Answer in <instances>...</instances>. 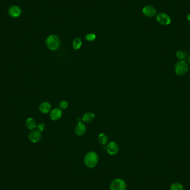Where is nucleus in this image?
<instances>
[{
  "instance_id": "nucleus-1",
  "label": "nucleus",
  "mask_w": 190,
  "mask_h": 190,
  "mask_svg": "<svg viewBox=\"0 0 190 190\" xmlns=\"http://www.w3.org/2000/svg\"><path fill=\"white\" fill-rule=\"evenodd\" d=\"M99 157L96 153L90 152L87 153L84 159V163L87 167L93 168L95 167L98 163Z\"/></svg>"
},
{
  "instance_id": "nucleus-2",
  "label": "nucleus",
  "mask_w": 190,
  "mask_h": 190,
  "mask_svg": "<svg viewBox=\"0 0 190 190\" xmlns=\"http://www.w3.org/2000/svg\"><path fill=\"white\" fill-rule=\"evenodd\" d=\"M46 45L47 47L51 50H56L59 48L60 45V40L56 35H50L46 41Z\"/></svg>"
},
{
  "instance_id": "nucleus-3",
  "label": "nucleus",
  "mask_w": 190,
  "mask_h": 190,
  "mask_svg": "<svg viewBox=\"0 0 190 190\" xmlns=\"http://www.w3.org/2000/svg\"><path fill=\"white\" fill-rule=\"evenodd\" d=\"M189 70V66L186 61L180 60L176 62L175 66V73L178 76L185 75Z\"/></svg>"
},
{
  "instance_id": "nucleus-4",
  "label": "nucleus",
  "mask_w": 190,
  "mask_h": 190,
  "mask_svg": "<svg viewBox=\"0 0 190 190\" xmlns=\"http://www.w3.org/2000/svg\"><path fill=\"white\" fill-rule=\"evenodd\" d=\"M111 190H126V184L122 179H115L112 181L110 185Z\"/></svg>"
},
{
  "instance_id": "nucleus-5",
  "label": "nucleus",
  "mask_w": 190,
  "mask_h": 190,
  "mask_svg": "<svg viewBox=\"0 0 190 190\" xmlns=\"http://www.w3.org/2000/svg\"><path fill=\"white\" fill-rule=\"evenodd\" d=\"M156 19L157 22L162 25H168L171 22L170 17L166 14L163 12L159 14L156 16Z\"/></svg>"
},
{
  "instance_id": "nucleus-6",
  "label": "nucleus",
  "mask_w": 190,
  "mask_h": 190,
  "mask_svg": "<svg viewBox=\"0 0 190 190\" xmlns=\"http://www.w3.org/2000/svg\"><path fill=\"white\" fill-rule=\"evenodd\" d=\"M8 14L12 18H17L21 15L22 10L20 7L14 5L9 7L8 10Z\"/></svg>"
},
{
  "instance_id": "nucleus-7",
  "label": "nucleus",
  "mask_w": 190,
  "mask_h": 190,
  "mask_svg": "<svg viewBox=\"0 0 190 190\" xmlns=\"http://www.w3.org/2000/svg\"><path fill=\"white\" fill-rule=\"evenodd\" d=\"M142 12L146 17H152L156 14V10L152 6L147 5L144 7Z\"/></svg>"
},
{
  "instance_id": "nucleus-8",
  "label": "nucleus",
  "mask_w": 190,
  "mask_h": 190,
  "mask_svg": "<svg viewBox=\"0 0 190 190\" xmlns=\"http://www.w3.org/2000/svg\"><path fill=\"white\" fill-rule=\"evenodd\" d=\"M29 138L31 142L36 143L40 141L41 138V133L37 130L32 131L29 135Z\"/></svg>"
},
{
  "instance_id": "nucleus-9",
  "label": "nucleus",
  "mask_w": 190,
  "mask_h": 190,
  "mask_svg": "<svg viewBox=\"0 0 190 190\" xmlns=\"http://www.w3.org/2000/svg\"><path fill=\"white\" fill-rule=\"evenodd\" d=\"M107 152L111 155H116L118 151V146L114 142H110L106 147Z\"/></svg>"
},
{
  "instance_id": "nucleus-10",
  "label": "nucleus",
  "mask_w": 190,
  "mask_h": 190,
  "mask_svg": "<svg viewBox=\"0 0 190 190\" xmlns=\"http://www.w3.org/2000/svg\"><path fill=\"white\" fill-rule=\"evenodd\" d=\"M51 108V105L47 102L42 103L39 107V110L43 114H47L48 113Z\"/></svg>"
},
{
  "instance_id": "nucleus-11",
  "label": "nucleus",
  "mask_w": 190,
  "mask_h": 190,
  "mask_svg": "<svg viewBox=\"0 0 190 190\" xmlns=\"http://www.w3.org/2000/svg\"><path fill=\"white\" fill-rule=\"evenodd\" d=\"M86 126L82 123L79 122L75 128L76 133L78 136H82L86 132Z\"/></svg>"
},
{
  "instance_id": "nucleus-12",
  "label": "nucleus",
  "mask_w": 190,
  "mask_h": 190,
  "mask_svg": "<svg viewBox=\"0 0 190 190\" xmlns=\"http://www.w3.org/2000/svg\"><path fill=\"white\" fill-rule=\"evenodd\" d=\"M62 111L60 108H56L53 110L50 114L51 118L53 120H57L61 118Z\"/></svg>"
},
{
  "instance_id": "nucleus-13",
  "label": "nucleus",
  "mask_w": 190,
  "mask_h": 190,
  "mask_svg": "<svg viewBox=\"0 0 190 190\" xmlns=\"http://www.w3.org/2000/svg\"><path fill=\"white\" fill-rule=\"evenodd\" d=\"M25 125L26 127L29 129H33L37 127L36 121L31 117H29L26 119L25 121Z\"/></svg>"
},
{
  "instance_id": "nucleus-14",
  "label": "nucleus",
  "mask_w": 190,
  "mask_h": 190,
  "mask_svg": "<svg viewBox=\"0 0 190 190\" xmlns=\"http://www.w3.org/2000/svg\"><path fill=\"white\" fill-rule=\"evenodd\" d=\"M95 117V116L93 113L89 112V113H86V114H84V116L82 117V120L84 121L89 122L92 121L94 119Z\"/></svg>"
},
{
  "instance_id": "nucleus-15",
  "label": "nucleus",
  "mask_w": 190,
  "mask_h": 190,
  "mask_svg": "<svg viewBox=\"0 0 190 190\" xmlns=\"http://www.w3.org/2000/svg\"><path fill=\"white\" fill-rule=\"evenodd\" d=\"M98 140H99V142L101 144H103V145L106 144L108 142V137L106 135H105L104 133L100 134L99 135Z\"/></svg>"
},
{
  "instance_id": "nucleus-16",
  "label": "nucleus",
  "mask_w": 190,
  "mask_h": 190,
  "mask_svg": "<svg viewBox=\"0 0 190 190\" xmlns=\"http://www.w3.org/2000/svg\"><path fill=\"white\" fill-rule=\"evenodd\" d=\"M170 190H184V189L181 184L180 183H175L171 185Z\"/></svg>"
},
{
  "instance_id": "nucleus-17",
  "label": "nucleus",
  "mask_w": 190,
  "mask_h": 190,
  "mask_svg": "<svg viewBox=\"0 0 190 190\" xmlns=\"http://www.w3.org/2000/svg\"><path fill=\"white\" fill-rule=\"evenodd\" d=\"M82 45V41L78 38H76L74 39L73 42V47L75 49L78 50L79 49Z\"/></svg>"
},
{
  "instance_id": "nucleus-18",
  "label": "nucleus",
  "mask_w": 190,
  "mask_h": 190,
  "mask_svg": "<svg viewBox=\"0 0 190 190\" xmlns=\"http://www.w3.org/2000/svg\"><path fill=\"white\" fill-rule=\"evenodd\" d=\"M176 57L180 60H183L186 57V53L183 51H178L176 52Z\"/></svg>"
},
{
  "instance_id": "nucleus-19",
  "label": "nucleus",
  "mask_w": 190,
  "mask_h": 190,
  "mask_svg": "<svg viewBox=\"0 0 190 190\" xmlns=\"http://www.w3.org/2000/svg\"><path fill=\"white\" fill-rule=\"evenodd\" d=\"M86 39L87 40V41H92L93 40L95 39L96 38V35L94 34V33H89L88 35H86Z\"/></svg>"
},
{
  "instance_id": "nucleus-20",
  "label": "nucleus",
  "mask_w": 190,
  "mask_h": 190,
  "mask_svg": "<svg viewBox=\"0 0 190 190\" xmlns=\"http://www.w3.org/2000/svg\"><path fill=\"white\" fill-rule=\"evenodd\" d=\"M45 126L44 123H40L37 126V131L40 132L44 131V130L45 129Z\"/></svg>"
},
{
  "instance_id": "nucleus-21",
  "label": "nucleus",
  "mask_w": 190,
  "mask_h": 190,
  "mask_svg": "<svg viewBox=\"0 0 190 190\" xmlns=\"http://www.w3.org/2000/svg\"><path fill=\"white\" fill-rule=\"evenodd\" d=\"M67 106H68V103L65 101H62L60 103V107L61 108L66 109Z\"/></svg>"
},
{
  "instance_id": "nucleus-22",
  "label": "nucleus",
  "mask_w": 190,
  "mask_h": 190,
  "mask_svg": "<svg viewBox=\"0 0 190 190\" xmlns=\"http://www.w3.org/2000/svg\"><path fill=\"white\" fill-rule=\"evenodd\" d=\"M187 61L189 63V64L190 65V55H189L187 57Z\"/></svg>"
},
{
  "instance_id": "nucleus-23",
  "label": "nucleus",
  "mask_w": 190,
  "mask_h": 190,
  "mask_svg": "<svg viewBox=\"0 0 190 190\" xmlns=\"http://www.w3.org/2000/svg\"><path fill=\"white\" fill-rule=\"evenodd\" d=\"M187 20H188V21H190V14H188V15H187Z\"/></svg>"
}]
</instances>
